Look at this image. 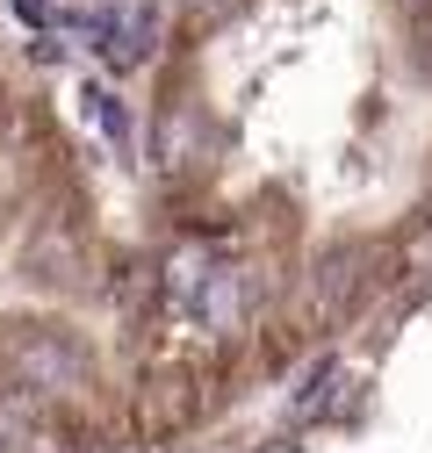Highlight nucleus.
<instances>
[{
  "instance_id": "9d476101",
  "label": "nucleus",
  "mask_w": 432,
  "mask_h": 453,
  "mask_svg": "<svg viewBox=\"0 0 432 453\" xmlns=\"http://www.w3.org/2000/svg\"><path fill=\"white\" fill-rule=\"evenodd\" d=\"M404 8H411V15H432V0H404Z\"/></svg>"
},
{
  "instance_id": "423d86ee",
  "label": "nucleus",
  "mask_w": 432,
  "mask_h": 453,
  "mask_svg": "<svg viewBox=\"0 0 432 453\" xmlns=\"http://www.w3.org/2000/svg\"><path fill=\"white\" fill-rule=\"evenodd\" d=\"M181 151H188V116H166L158 123V165H181Z\"/></svg>"
},
{
  "instance_id": "1a4fd4ad",
  "label": "nucleus",
  "mask_w": 432,
  "mask_h": 453,
  "mask_svg": "<svg viewBox=\"0 0 432 453\" xmlns=\"http://www.w3.org/2000/svg\"><path fill=\"white\" fill-rule=\"evenodd\" d=\"M259 453H303V446H289V439H266V446H259Z\"/></svg>"
},
{
  "instance_id": "f03ea898",
  "label": "nucleus",
  "mask_w": 432,
  "mask_h": 453,
  "mask_svg": "<svg viewBox=\"0 0 432 453\" xmlns=\"http://www.w3.org/2000/svg\"><path fill=\"white\" fill-rule=\"evenodd\" d=\"M360 266H367V252L360 245H332L317 259V280H310V303H317V317H339L346 303H353V288H360Z\"/></svg>"
},
{
  "instance_id": "7ed1b4c3",
  "label": "nucleus",
  "mask_w": 432,
  "mask_h": 453,
  "mask_svg": "<svg viewBox=\"0 0 432 453\" xmlns=\"http://www.w3.org/2000/svg\"><path fill=\"white\" fill-rule=\"evenodd\" d=\"M332 388H339V360H317L310 381L296 388V418H324L332 411Z\"/></svg>"
},
{
  "instance_id": "39448f33",
  "label": "nucleus",
  "mask_w": 432,
  "mask_h": 453,
  "mask_svg": "<svg viewBox=\"0 0 432 453\" xmlns=\"http://www.w3.org/2000/svg\"><path fill=\"white\" fill-rule=\"evenodd\" d=\"M245 8V0H181V22L188 29H216V22H231Z\"/></svg>"
},
{
  "instance_id": "20e7f679",
  "label": "nucleus",
  "mask_w": 432,
  "mask_h": 453,
  "mask_svg": "<svg viewBox=\"0 0 432 453\" xmlns=\"http://www.w3.org/2000/svg\"><path fill=\"white\" fill-rule=\"evenodd\" d=\"M87 116H94L108 137H116V144H130V116H123V101L108 94V87H87Z\"/></svg>"
},
{
  "instance_id": "0eeeda50",
  "label": "nucleus",
  "mask_w": 432,
  "mask_h": 453,
  "mask_svg": "<svg viewBox=\"0 0 432 453\" xmlns=\"http://www.w3.org/2000/svg\"><path fill=\"white\" fill-rule=\"evenodd\" d=\"M29 58H36V65H58V58H66V43H58V36H36V43H29Z\"/></svg>"
},
{
  "instance_id": "6e6552de",
  "label": "nucleus",
  "mask_w": 432,
  "mask_h": 453,
  "mask_svg": "<svg viewBox=\"0 0 432 453\" xmlns=\"http://www.w3.org/2000/svg\"><path fill=\"white\" fill-rule=\"evenodd\" d=\"M15 15L36 22V29H43V22H58V15H50V0H15Z\"/></svg>"
},
{
  "instance_id": "f257e3e1",
  "label": "nucleus",
  "mask_w": 432,
  "mask_h": 453,
  "mask_svg": "<svg viewBox=\"0 0 432 453\" xmlns=\"http://www.w3.org/2000/svg\"><path fill=\"white\" fill-rule=\"evenodd\" d=\"M15 367H22L36 388H50V395H58V388H73V381L87 374L80 346H66V338H22V346H15Z\"/></svg>"
}]
</instances>
